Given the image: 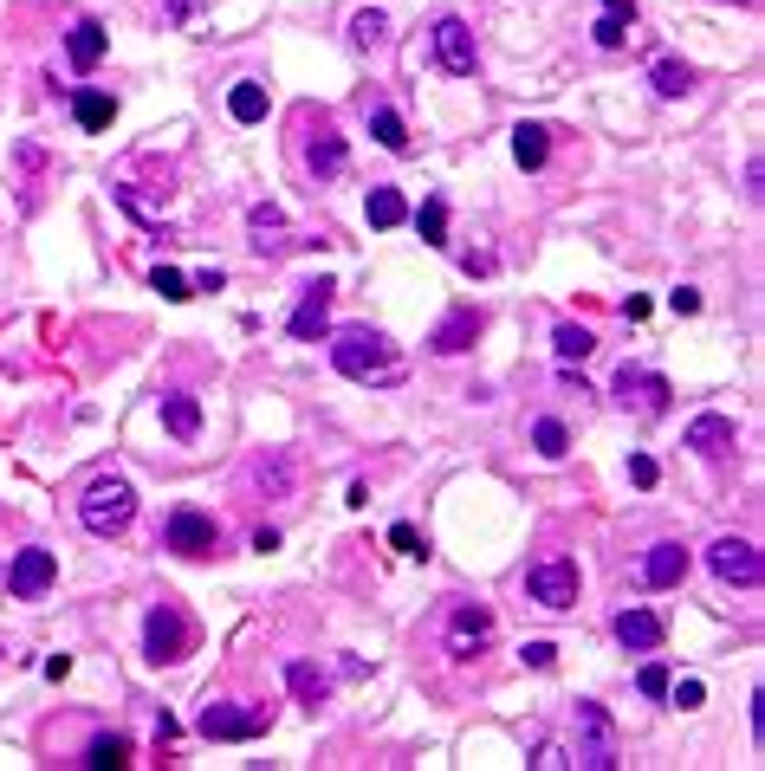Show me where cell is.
Returning <instances> with one entry per match:
<instances>
[{
    "mask_svg": "<svg viewBox=\"0 0 765 771\" xmlns=\"http://www.w3.org/2000/svg\"><path fill=\"white\" fill-rule=\"evenodd\" d=\"M331 363L345 370L350 383H396L403 376V363L390 351V338L383 331H370V325H345L338 338H331Z\"/></svg>",
    "mask_w": 765,
    "mask_h": 771,
    "instance_id": "6da1fadb",
    "label": "cell"
},
{
    "mask_svg": "<svg viewBox=\"0 0 765 771\" xmlns=\"http://www.w3.org/2000/svg\"><path fill=\"white\" fill-rule=\"evenodd\" d=\"M78 519H85L91 538L131 532V519H137V492H131V480H91L85 499H78Z\"/></svg>",
    "mask_w": 765,
    "mask_h": 771,
    "instance_id": "7a4b0ae2",
    "label": "cell"
},
{
    "mask_svg": "<svg viewBox=\"0 0 765 771\" xmlns=\"http://www.w3.org/2000/svg\"><path fill=\"white\" fill-rule=\"evenodd\" d=\"M571 726H577V766H590V771L617 766V719H610L604 706L577 701V706H571Z\"/></svg>",
    "mask_w": 765,
    "mask_h": 771,
    "instance_id": "3957f363",
    "label": "cell"
},
{
    "mask_svg": "<svg viewBox=\"0 0 765 771\" xmlns=\"http://www.w3.org/2000/svg\"><path fill=\"white\" fill-rule=\"evenodd\" d=\"M143 648H149V661H182V655L195 648V630H189V616H182L176 603L149 610V623H143Z\"/></svg>",
    "mask_w": 765,
    "mask_h": 771,
    "instance_id": "277c9868",
    "label": "cell"
},
{
    "mask_svg": "<svg viewBox=\"0 0 765 771\" xmlns=\"http://www.w3.org/2000/svg\"><path fill=\"white\" fill-rule=\"evenodd\" d=\"M526 597L539 603V610H571L577 603V564L571 558H545L526 570Z\"/></svg>",
    "mask_w": 765,
    "mask_h": 771,
    "instance_id": "5b68a950",
    "label": "cell"
},
{
    "mask_svg": "<svg viewBox=\"0 0 765 771\" xmlns=\"http://www.w3.org/2000/svg\"><path fill=\"white\" fill-rule=\"evenodd\" d=\"M707 564H713V577H720V583H740V590H753V583L765 577L760 545H753V538H713V545H707Z\"/></svg>",
    "mask_w": 765,
    "mask_h": 771,
    "instance_id": "8992f818",
    "label": "cell"
},
{
    "mask_svg": "<svg viewBox=\"0 0 765 771\" xmlns=\"http://www.w3.org/2000/svg\"><path fill=\"white\" fill-rule=\"evenodd\" d=\"M435 59H441V71L448 78H474V66H481V53H474V33H468V20H435Z\"/></svg>",
    "mask_w": 765,
    "mask_h": 771,
    "instance_id": "52a82bcc",
    "label": "cell"
},
{
    "mask_svg": "<svg viewBox=\"0 0 765 771\" xmlns=\"http://www.w3.org/2000/svg\"><path fill=\"white\" fill-rule=\"evenodd\" d=\"M214 545H221V525H214L209 512L182 506V512L169 519V552H182V558H214Z\"/></svg>",
    "mask_w": 765,
    "mask_h": 771,
    "instance_id": "ba28073f",
    "label": "cell"
},
{
    "mask_svg": "<svg viewBox=\"0 0 765 771\" xmlns=\"http://www.w3.org/2000/svg\"><path fill=\"white\" fill-rule=\"evenodd\" d=\"M53 577H59V558H53V552H40V545H33V552H20V558L7 564V590H13L20 603L46 597V590H53Z\"/></svg>",
    "mask_w": 765,
    "mask_h": 771,
    "instance_id": "9c48e42d",
    "label": "cell"
},
{
    "mask_svg": "<svg viewBox=\"0 0 765 771\" xmlns=\"http://www.w3.org/2000/svg\"><path fill=\"white\" fill-rule=\"evenodd\" d=\"M487 642H493V616L481 610V603H461L454 623H448V655H454V661H474Z\"/></svg>",
    "mask_w": 765,
    "mask_h": 771,
    "instance_id": "30bf717a",
    "label": "cell"
},
{
    "mask_svg": "<svg viewBox=\"0 0 765 771\" xmlns=\"http://www.w3.org/2000/svg\"><path fill=\"white\" fill-rule=\"evenodd\" d=\"M299 344H312V338H325L331 331V280L305 285V298H299V311H292V325H285Z\"/></svg>",
    "mask_w": 765,
    "mask_h": 771,
    "instance_id": "8fae6325",
    "label": "cell"
},
{
    "mask_svg": "<svg viewBox=\"0 0 765 771\" xmlns=\"http://www.w3.org/2000/svg\"><path fill=\"white\" fill-rule=\"evenodd\" d=\"M682 577H688V552H682L675 538L649 545V558H642V583H649V590H675Z\"/></svg>",
    "mask_w": 765,
    "mask_h": 771,
    "instance_id": "7c38bea8",
    "label": "cell"
},
{
    "mask_svg": "<svg viewBox=\"0 0 765 771\" xmlns=\"http://www.w3.org/2000/svg\"><path fill=\"white\" fill-rule=\"evenodd\" d=\"M662 616H655V610H623V616H617V642H623L629 655H655V648H662Z\"/></svg>",
    "mask_w": 765,
    "mask_h": 771,
    "instance_id": "4fadbf2b",
    "label": "cell"
},
{
    "mask_svg": "<svg viewBox=\"0 0 765 771\" xmlns=\"http://www.w3.org/2000/svg\"><path fill=\"white\" fill-rule=\"evenodd\" d=\"M733 416H695L688 421V447L695 454H707V461H720V454H733Z\"/></svg>",
    "mask_w": 765,
    "mask_h": 771,
    "instance_id": "5bb4252c",
    "label": "cell"
},
{
    "mask_svg": "<svg viewBox=\"0 0 765 771\" xmlns=\"http://www.w3.org/2000/svg\"><path fill=\"white\" fill-rule=\"evenodd\" d=\"M202 733L209 739H254V733H267V713H234V706L221 701L202 713Z\"/></svg>",
    "mask_w": 765,
    "mask_h": 771,
    "instance_id": "9a60e30c",
    "label": "cell"
},
{
    "mask_svg": "<svg viewBox=\"0 0 765 771\" xmlns=\"http://www.w3.org/2000/svg\"><path fill=\"white\" fill-rule=\"evenodd\" d=\"M474 338H481V311H448V318L435 325V338H428V351L454 356V351H468Z\"/></svg>",
    "mask_w": 765,
    "mask_h": 771,
    "instance_id": "2e32d148",
    "label": "cell"
},
{
    "mask_svg": "<svg viewBox=\"0 0 765 771\" xmlns=\"http://www.w3.org/2000/svg\"><path fill=\"white\" fill-rule=\"evenodd\" d=\"M104 46H111V33H104L98 20H78V26H71V39H66V53H71V66H78V71H98Z\"/></svg>",
    "mask_w": 765,
    "mask_h": 771,
    "instance_id": "e0dca14e",
    "label": "cell"
},
{
    "mask_svg": "<svg viewBox=\"0 0 765 771\" xmlns=\"http://www.w3.org/2000/svg\"><path fill=\"white\" fill-rule=\"evenodd\" d=\"M162 428H169L176 441H195V434H202V402L182 396V389H169V396H162Z\"/></svg>",
    "mask_w": 765,
    "mask_h": 771,
    "instance_id": "ac0fdd59",
    "label": "cell"
},
{
    "mask_svg": "<svg viewBox=\"0 0 765 771\" xmlns=\"http://www.w3.org/2000/svg\"><path fill=\"white\" fill-rule=\"evenodd\" d=\"M227 117H234V124H260V117H267V84L240 78V84L227 91Z\"/></svg>",
    "mask_w": 765,
    "mask_h": 771,
    "instance_id": "d6986e66",
    "label": "cell"
},
{
    "mask_svg": "<svg viewBox=\"0 0 765 771\" xmlns=\"http://www.w3.org/2000/svg\"><path fill=\"white\" fill-rule=\"evenodd\" d=\"M617 396H642V402H649V409H662V402H668V383H662V376H649V370H617Z\"/></svg>",
    "mask_w": 765,
    "mask_h": 771,
    "instance_id": "ffe728a7",
    "label": "cell"
},
{
    "mask_svg": "<svg viewBox=\"0 0 765 771\" xmlns=\"http://www.w3.org/2000/svg\"><path fill=\"white\" fill-rule=\"evenodd\" d=\"M597 351V338H590V325H558L552 331V356L571 370V363H584V356Z\"/></svg>",
    "mask_w": 765,
    "mask_h": 771,
    "instance_id": "44dd1931",
    "label": "cell"
},
{
    "mask_svg": "<svg viewBox=\"0 0 765 771\" xmlns=\"http://www.w3.org/2000/svg\"><path fill=\"white\" fill-rule=\"evenodd\" d=\"M285 688L299 694V706H325V694H331V681H325L312 661H292V668H285Z\"/></svg>",
    "mask_w": 765,
    "mask_h": 771,
    "instance_id": "7402d4cb",
    "label": "cell"
},
{
    "mask_svg": "<svg viewBox=\"0 0 765 771\" xmlns=\"http://www.w3.org/2000/svg\"><path fill=\"white\" fill-rule=\"evenodd\" d=\"M552 131H545V124H519V131H513V156H519V169H545V156H552Z\"/></svg>",
    "mask_w": 765,
    "mask_h": 771,
    "instance_id": "603a6c76",
    "label": "cell"
},
{
    "mask_svg": "<svg viewBox=\"0 0 765 771\" xmlns=\"http://www.w3.org/2000/svg\"><path fill=\"white\" fill-rule=\"evenodd\" d=\"M71 117H78V131H111V117H117V98H104V91H78Z\"/></svg>",
    "mask_w": 765,
    "mask_h": 771,
    "instance_id": "cb8c5ba5",
    "label": "cell"
},
{
    "mask_svg": "<svg viewBox=\"0 0 765 771\" xmlns=\"http://www.w3.org/2000/svg\"><path fill=\"white\" fill-rule=\"evenodd\" d=\"M629 26H635V0H610V7H604V20H597V46H610V53H617V46L629 39Z\"/></svg>",
    "mask_w": 765,
    "mask_h": 771,
    "instance_id": "d4e9b609",
    "label": "cell"
},
{
    "mask_svg": "<svg viewBox=\"0 0 765 771\" xmlns=\"http://www.w3.org/2000/svg\"><path fill=\"white\" fill-rule=\"evenodd\" d=\"M363 214H370V227H403L409 220V202H403V189H370Z\"/></svg>",
    "mask_w": 765,
    "mask_h": 771,
    "instance_id": "484cf974",
    "label": "cell"
},
{
    "mask_svg": "<svg viewBox=\"0 0 765 771\" xmlns=\"http://www.w3.org/2000/svg\"><path fill=\"white\" fill-rule=\"evenodd\" d=\"M85 766H98V771L131 766V739H124V733H98V739L85 746Z\"/></svg>",
    "mask_w": 765,
    "mask_h": 771,
    "instance_id": "4316f807",
    "label": "cell"
},
{
    "mask_svg": "<svg viewBox=\"0 0 765 771\" xmlns=\"http://www.w3.org/2000/svg\"><path fill=\"white\" fill-rule=\"evenodd\" d=\"M305 162H312V175H338L345 169V137L338 131H318L312 149H305Z\"/></svg>",
    "mask_w": 765,
    "mask_h": 771,
    "instance_id": "83f0119b",
    "label": "cell"
},
{
    "mask_svg": "<svg viewBox=\"0 0 765 771\" xmlns=\"http://www.w3.org/2000/svg\"><path fill=\"white\" fill-rule=\"evenodd\" d=\"M370 137L383 143V149H396V156H403V149H409V124H403L390 104H376V111H370Z\"/></svg>",
    "mask_w": 765,
    "mask_h": 771,
    "instance_id": "f1b7e54d",
    "label": "cell"
},
{
    "mask_svg": "<svg viewBox=\"0 0 765 771\" xmlns=\"http://www.w3.org/2000/svg\"><path fill=\"white\" fill-rule=\"evenodd\" d=\"M383 39H390V13L383 7H363L350 20V46H383Z\"/></svg>",
    "mask_w": 765,
    "mask_h": 771,
    "instance_id": "f546056e",
    "label": "cell"
},
{
    "mask_svg": "<svg viewBox=\"0 0 765 771\" xmlns=\"http://www.w3.org/2000/svg\"><path fill=\"white\" fill-rule=\"evenodd\" d=\"M649 84H655L662 98H682V91L695 84V71L682 66V59H655V71H649Z\"/></svg>",
    "mask_w": 765,
    "mask_h": 771,
    "instance_id": "4dcf8cb0",
    "label": "cell"
},
{
    "mask_svg": "<svg viewBox=\"0 0 765 771\" xmlns=\"http://www.w3.org/2000/svg\"><path fill=\"white\" fill-rule=\"evenodd\" d=\"M532 447H539V454H545V461H558V454H564V447H571V428H564V421H558V416L532 421Z\"/></svg>",
    "mask_w": 765,
    "mask_h": 771,
    "instance_id": "1f68e13d",
    "label": "cell"
},
{
    "mask_svg": "<svg viewBox=\"0 0 765 771\" xmlns=\"http://www.w3.org/2000/svg\"><path fill=\"white\" fill-rule=\"evenodd\" d=\"M416 227H421V240H428V247H441V240H448V202H441V195H435V202H421Z\"/></svg>",
    "mask_w": 765,
    "mask_h": 771,
    "instance_id": "d6a6232c",
    "label": "cell"
},
{
    "mask_svg": "<svg viewBox=\"0 0 765 771\" xmlns=\"http://www.w3.org/2000/svg\"><path fill=\"white\" fill-rule=\"evenodd\" d=\"M254 480H260L267 492H285V487H292V461H285V454H267V461H254Z\"/></svg>",
    "mask_w": 765,
    "mask_h": 771,
    "instance_id": "836d02e7",
    "label": "cell"
},
{
    "mask_svg": "<svg viewBox=\"0 0 765 771\" xmlns=\"http://www.w3.org/2000/svg\"><path fill=\"white\" fill-rule=\"evenodd\" d=\"M247 220H254V234H260V240H254V247H267V234H285V214H279L273 202H260V208L247 214Z\"/></svg>",
    "mask_w": 765,
    "mask_h": 771,
    "instance_id": "e575fe53",
    "label": "cell"
},
{
    "mask_svg": "<svg viewBox=\"0 0 765 771\" xmlns=\"http://www.w3.org/2000/svg\"><path fill=\"white\" fill-rule=\"evenodd\" d=\"M156 292H162V298H176V305H182V298H195V292H189V280H182L176 267H156Z\"/></svg>",
    "mask_w": 765,
    "mask_h": 771,
    "instance_id": "d590c367",
    "label": "cell"
},
{
    "mask_svg": "<svg viewBox=\"0 0 765 771\" xmlns=\"http://www.w3.org/2000/svg\"><path fill=\"white\" fill-rule=\"evenodd\" d=\"M635 688H642L649 701H668V668H655V661H649V668L635 674Z\"/></svg>",
    "mask_w": 765,
    "mask_h": 771,
    "instance_id": "8d00e7d4",
    "label": "cell"
},
{
    "mask_svg": "<svg viewBox=\"0 0 765 771\" xmlns=\"http://www.w3.org/2000/svg\"><path fill=\"white\" fill-rule=\"evenodd\" d=\"M629 480H635V487L649 492V487H655V480H662V467H655L649 454H629Z\"/></svg>",
    "mask_w": 765,
    "mask_h": 771,
    "instance_id": "74e56055",
    "label": "cell"
},
{
    "mask_svg": "<svg viewBox=\"0 0 765 771\" xmlns=\"http://www.w3.org/2000/svg\"><path fill=\"white\" fill-rule=\"evenodd\" d=\"M390 545H396L403 558H421V532H416V525H390Z\"/></svg>",
    "mask_w": 765,
    "mask_h": 771,
    "instance_id": "f35d334b",
    "label": "cell"
},
{
    "mask_svg": "<svg viewBox=\"0 0 765 771\" xmlns=\"http://www.w3.org/2000/svg\"><path fill=\"white\" fill-rule=\"evenodd\" d=\"M519 655H526V668H539V674H545V668L558 661V648H552V642H526Z\"/></svg>",
    "mask_w": 765,
    "mask_h": 771,
    "instance_id": "ab89813d",
    "label": "cell"
},
{
    "mask_svg": "<svg viewBox=\"0 0 765 771\" xmlns=\"http://www.w3.org/2000/svg\"><path fill=\"white\" fill-rule=\"evenodd\" d=\"M668 311L695 318V311H700V292H695V285H675V292H668Z\"/></svg>",
    "mask_w": 765,
    "mask_h": 771,
    "instance_id": "60d3db41",
    "label": "cell"
},
{
    "mask_svg": "<svg viewBox=\"0 0 765 771\" xmlns=\"http://www.w3.org/2000/svg\"><path fill=\"white\" fill-rule=\"evenodd\" d=\"M668 701H675V706H700V701H707V688H700V681H682V688H668Z\"/></svg>",
    "mask_w": 765,
    "mask_h": 771,
    "instance_id": "b9f144b4",
    "label": "cell"
},
{
    "mask_svg": "<svg viewBox=\"0 0 765 771\" xmlns=\"http://www.w3.org/2000/svg\"><path fill=\"white\" fill-rule=\"evenodd\" d=\"M195 13H202V0H169V20H176V26H189Z\"/></svg>",
    "mask_w": 765,
    "mask_h": 771,
    "instance_id": "7bdbcfd3",
    "label": "cell"
},
{
    "mask_svg": "<svg viewBox=\"0 0 765 771\" xmlns=\"http://www.w3.org/2000/svg\"><path fill=\"white\" fill-rule=\"evenodd\" d=\"M254 552H260V558H267V552H279V532H273V525H260V532H254Z\"/></svg>",
    "mask_w": 765,
    "mask_h": 771,
    "instance_id": "ee69618b",
    "label": "cell"
},
{
    "mask_svg": "<svg viewBox=\"0 0 765 771\" xmlns=\"http://www.w3.org/2000/svg\"><path fill=\"white\" fill-rule=\"evenodd\" d=\"M740 7H753V0H740Z\"/></svg>",
    "mask_w": 765,
    "mask_h": 771,
    "instance_id": "f6af8a7d",
    "label": "cell"
}]
</instances>
